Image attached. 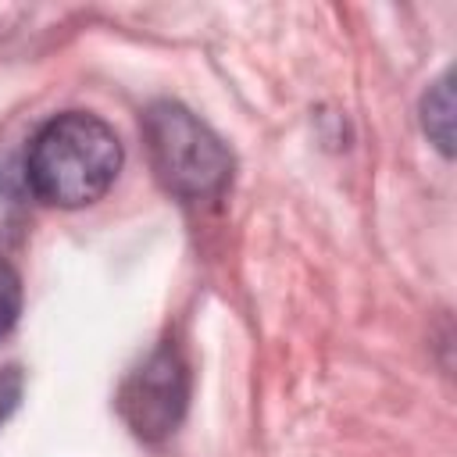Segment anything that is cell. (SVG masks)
I'll use <instances>...</instances> for the list:
<instances>
[{"instance_id": "6da1fadb", "label": "cell", "mask_w": 457, "mask_h": 457, "mask_svg": "<svg viewBox=\"0 0 457 457\" xmlns=\"http://www.w3.org/2000/svg\"><path fill=\"white\" fill-rule=\"evenodd\" d=\"M121 171L118 132L89 114L64 111L50 118L25 150V182L50 207H86L100 200Z\"/></svg>"}, {"instance_id": "7a4b0ae2", "label": "cell", "mask_w": 457, "mask_h": 457, "mask_svg": "<svg viewBox=\"0 0 457 457\" xmlns=\"http://www.w3.org/2000/svg\"><path fill=\"white\" fill-rule=\"evenodd\" d=\"M150 164L161 186L182 200H211L232 179L228 146L182 104L161 100L143 118Z\"/></svg>"}, {"instance_id": "3957f363", "label": "cell", "mask_w": 457, "mask_h": 457, "mask_svg": "<svg viewBox=\"0 0 457 457\" xmlns=\"http://www.w3.org/2000/svg\"><path fill=\"white\" fill-rule=\"evenodd\" d=\"M186 400H189L186 361L171 343H164L125 375L118 389V414L139 439L161 443L179 428L186 414Z\"/></svg>"}, {"instance_id": "277c9868", "label": "cell", "mask_w": 457, "mask_h": 457, "mask_svg": "<svg viewBox=\"0 0 457 457\" xmlns=\"http://www.w3.org/2000/svg\"><path fill=\"white\" fill-rule=\"evenodd\" d=\"M421 125H425V136L443 154L453 150V75L450 71L443 79H436L432 89L425 93V100H421Z\"/></svg>"}, {"instance_id": "5b68a950", "label": "cell", "mask_w": 457, "mask_h": 457, "mask_svg": "<svg viewBox=\"0 0 457 457\" xmlns=\"http://www.w3.org/2000/svg\"><path fill=\"white\" fill-rule=\"evenodd\" d=\"M21 311V278L7 257H0V339L11 332Z\"/></svg>"}, {"instance_id": "8992f818", "label": "cell", "mask_w": 457, "mask_h": 457, "mask_svg": "<svg viewBox=\"0 0 457 457\" xmlns=\"http://www.w3.org/2000/svg\"><path fill=\"white\" fill-rule=\"evenodd\" d=\"M18 400H21V371L7 368V371H0V425L14 414Z\"/></svg>"}]
</instances>
